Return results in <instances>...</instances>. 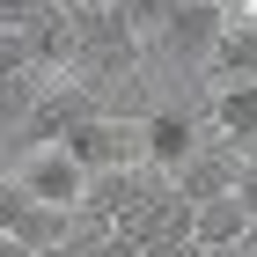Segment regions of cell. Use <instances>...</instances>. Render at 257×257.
<instances>
[{"label":"cell","mask_w":257,"mask_h":257,"mask_svg":"<svg viewBox=\"0 0 257 257\" xmlns=\"http://www.w3.org/2000/svg\"><path fill=\"white\" fill-rule=\"evenodd\" d=\"M169 191V177H162L155 162H133V169H110V177H96V191H88V206H81V220L88 228H133L155 198Z\"/></svg>","instance_id":"1"},{"label":"cell","mask_w":257,"mask_h":257,"mask_svg":"<svg viewBox=\"0 0 257 257\" xmlns=\"http://www.w3.org/2000/svg\"><path fill=\"white\" fill-rule=\"evenodd\" d=\"M59 147L81 162V169H88V177H110V169H133V162H147V155H140V125H118L110 110H88V118H74Z\"/></svg>","instance_id":"2"},{"label":"cell","mask_w":257,"mask_h":257,"mask_svg":"<svg viewBox=\"0 0 257 257\" xmlns=\"http://www.w3.org/2000/svg\"><path fill=\"white\" fill-rule=\"evenodd\" d=\"M66 228H74V213L30 198L15 177H0V242L8 250H66Z\"/></svg>","instance_id":"3"},{"label":"cell","mask_w":257,"mask_h":257,"mask_svg":"<svg viewBox=\"0 0 257 257\" xmlns=\"http://www.w3.org/2000/svg\"><path fill=\"white\" fill-rule=\"evenodd\" d=\"M15 184L30 198H44V206H59V213H81L88 191H96V177H88L66 147H30V155L15 162Z\"/></svg>","instance_id":"4"},{"label":"cell","mask_w":257,"mask_h":257,"mask_svg":"<svg viewBox=\"0 0 257 257\" xmlns=\"http://www.w3.org/2000/svg\"><path fill=\"white\" fill-rule=\"evenodd\" d=\"M242 162H250V155H242L235 140H220V133H213V140H206V147H198V155L184 162L169 184H177L191 206H206V198H228V191L242 184Z\"/></svg>","instance_id":"5"},{"label":"cell","mask_w":257,"mask_h":257,"mask_svg":"<svg viewBox=\"0 0 257 257\" xmlns=\"http://www.w3.org/2000/svg\"><path fill=\"white\" fill-rule=\"evenodd\" d=\"M198 147H206V133H198L191 110H147V118H140V155L155 162L162 177H177Z\"/></svg>","instance_id":"6"},{"label":"cell","mask_w":257,"mask_h":257,"mask_svg":"<svg viewBox=\"0 0 257 257\" xmlns=\"http://www.w3.org/2000/svg\"><path fill=\"white\" fill-rule=\"evenodd\" d=\"M206 125L220 140H235L242 155H257V81H228L213 96V110H206Z\"/></svg>","instance_id":"7"},{"label":"cell","mask_w":257,"mask_h":257,"mask_svg":"<svg viewBox=\"0 0 257 257\" xmlns=\"http://www.w3.org/2000/svg\"><path fill=\"white\" fill-rule=\"evenodd\" d=\"M250 206H242L235 191L228 198H206V206H198V228H191V242L198 250H242V242H250Z\"/></svg>","instance_id":"8"},{"label":"cell","mask_w":257,"mask_h":257,"mask_svg":"<svg viewBox=\"0 0 257 257\" xmlns=\"http://www.w3.org/2000/svg\"><path fill=\"white\" fill-rule=\"evenodd\" d=\"M220 74V88L228 81H257V15H228V30H220L213 59H206Z\"/></svg>","instance_id":"9"},{"label":"cell","mask_w":257,"mask_h":257,"mask_svg":"<svg viewBox=\"0 0 257 257\" xmlns=\"http://www.w3.org/2000/svg\"><path fill=\"white\" fill-rule=\"evenodd\" d=\"M177 8H184V0H118V15H125L133 37H162V30L177 22Z\"/></svg>","instance_id":"10"},{"label":"cell","mask_w":257,"mask_h":257,"mask_svg":"<svg viewBox=\"0 0 257 257\" xmlns=\"http://www.w3.org/2000/svg\"><path fill=\"white\" fill-rule=\"evenodd\" d=\"M59 0H0V30H37Z\"/></svg>","instance_id":"11"},{"label":"cell","mask_w":257,"mask_h":257,"mask_svg":"<svg viewBox=\"0 0 257 257\" xmlns=\"http://www.w3.org/2000/svg\"><path fill=\"white\" fill-rule=\"evenodd\" d=\"M235 198H242V206H250V220H257V155L242 162V184H235Z\"/></svg>","instance_id":"12"},{"label":"cell","mask_w":257,"mask_h":257,"mask_svg":"<svg viewBox=\"0 0 257 257\" xmlns=\"http://www.w3.org/2000/svg\"><path fill=\"white\" fill-rule=\"evenodd\" d=\"M59 8H74V15H96V8H118V0H59Z\"/></svg>","instance_id":"13"},{"label":"cell","mask_w":257,"mask_h":257,"mask_svg":"<svg viewBox=\"0 0 257 257\" xmlns=\"http://www.w3.org/2000/svg\"><path fill=\"white\" fill-rule=\"evenodd\" d=\"M242 250H250V257H257V228H250V242H242Z\"/></svg>","instance_id":"14"}]
</instances>
